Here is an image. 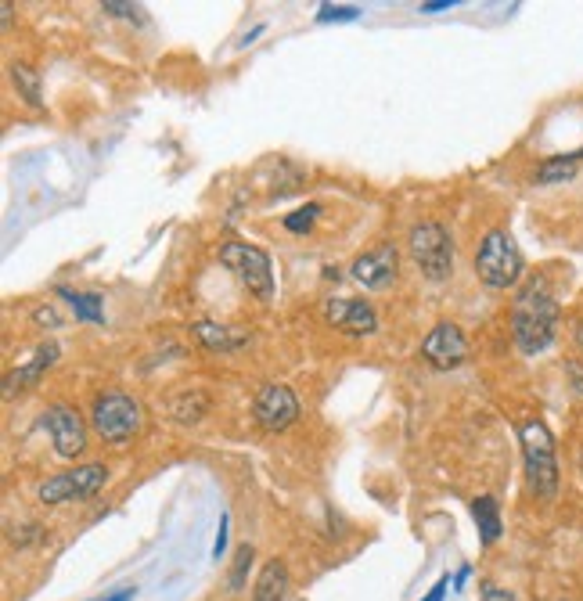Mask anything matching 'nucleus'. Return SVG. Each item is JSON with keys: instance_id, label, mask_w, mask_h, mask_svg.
<instances>
[{"instance_id": "obj_1", "label": "nucleus", "mask_w": 583, "mask_h": 601, "mask_svg": "<svg viewBox=\"0 0 583 601\" xmlns=\"http://www.w3.org/2000/svg\"><path fill=\"white\" fill-rule=\"evenodd\" d=\"M558 321H562V310H558V299L551 296V288L544 278H533L530 285L522 288L512 303V339L526 357H537L555 342Z\"/></svg>"}, {"instance_id": "obj_2", "label": "nucleus", "mask_w": 583, "mask_h": 601, "mask_svg": "<svg viewBox=\"0 0 583 601\" xmlns=\"http://www.w3.org/2000/svg\"><path fill=\"white\" fill-rule=\"evenodd\" d=\"M519 443H522V461H526V483H530V494L537 497V501L551 504L558 497V483H562L555 436H551V429L544 422L530 418V422L519 425Z\"/></svg>"}, {"instance_id": "obj_3", "label": "nucleus", "mask_w": 583, "mask_h": 601, "mask_svg": "<svg viewBox=\"0 0 583 601\" xmlns=\"http://www.w3.org/2000/svg\"><path fill=\"white\" fill-rule=\"evenodd\" d=\"M522 270H526V260H522L519 245L508 231L494 227L486 231V238L479 242L476 252V274L486 288H512L519 285Z\"/></svg>"}, {"instance_id": "obj_4", "label": "nucleus", "mask_w": 583, "mask_h": 601, "mask_svg": "<svg viewBox=\"0 0 583 601\" xmlns=\"http://www.w3.org/2000/svg\"><path fill=\"white\" fill-rule=\"evenodd\" d=\"M407 249H411L414 267L422 270L429 281H443L454 274V242H450L447 227L436 224V220L411 227V234H407Z\"/></svg>"}, {"instance_id": "obj_5", "label": "nucleus", "mask_w": 583, "mask_h": 601, "mask_svg": "<svg viewBox=\"0 0 583 601\" xmlns=\"http://www.w3.org/2000/svg\"><path fill=\"white\" fill-rule=\"evenodd\" d=\"M220 263L231 270L234 278L249 288L260 303L274 299V270H270V256L260 245L249 242H224L220 245Z\"/></svg>"}, {"instance_id": "obj_6", "label": "nucleus", "mask_w": 583, "mask_h": 601, "mask_svg": "<svg viewBox=\"0 0 583 601\" xmlns=\"http://www.w3.org/2000/svg\"><path fill=\"white\" fill-rule=\"evenodd\" d=\"M90 425L98 432V440L112 443V447H123V443H130L141 432V407L126 393H105L94 400Z\"/></svg>"}, {"instance_id": "obj_7", "label": "nucleus", "mask_w": 583, "mask_h": 601, "mask_svg": "<svg viewBox=\"0 0 583 601\" xmlns=\"http://www.w3.org/2000/svg\"><path fill=\"white\" fill-rule=\"evenodd\" d=\"M108 483V468L101 461H90V465L72 468L62 476H51L47 483H40L36 497L44 504H72V501H87Z\"/></svg>"}, {"instance_id": "obj_8", "label": "nucleus", "mask_w": 583, "mask_h": 601, "mask_svg": "<svg viewBox=\"0 0 583 601\" xmlns=\"http://www.w3.org/2000/svg\"><path fill=\"white\" fill-rule=\"evenodd\" d=\"M299 418V400L296 393L281 382H267L252 400V422L263 432H285L288 425Z\"/></svg>"}, {"instance_id": "obj_9", "label": "nucleus", "mask_w": 583, "mask_h": 601, "mask_svg": "<svg viewBox=\"0 0 583 601\" xmlns=\"http://www.w3.org/2000/svg\"><path fill=\"white\" fill-rule=\"evenodd\" d=\"M40 425L47 429L54 443V454L58 458H80L83 450H87V429H83L80 414L72 411L65 404H54L40 414Z\"/></svg>"}, {"instance_id": "obj_10", "label": "nucleus", "mask_w": 583, "mask_h": 601, "mask_svg": "<svg viewBox=\"0 0 583 601\" xmlns=\"http://www.w3.org/2000/svg\"><path fill=\"white\" fill-rule=\"evenodd\" d=\"M422 357H425V364L436 371L461 368L468 357V342H465V335H461L458 324H450V321L436 324V328L422 339Z\"/></svg>"}, {"instance_id": "obj_11", "label": "nucleus", "mask_w": 583, "mask_h": 601, "mask_svg": "<svg viewBox=\"0 0 583 601\" xmlns=\"http://www.w3.org/2000/svg\"><path fill=\"white\" fill-rule=\"evenodd\" d=\"M324 321L342 335H375L378 332V317H375V310H371V303H364V299H346V296L328 299V303H324Z\"/></svg>"}, {"instance_id": "obj_12", "label": "nucleus", "mask_w": 583, "mask_h": 601, "mask_svg": "<svg viewBox=\"0 0 583 601\" xmlns=\"http://www.w3.org/2000/svg\"><path fill=\"white\" fill-rule=\"evenodd\" d=\"M396 267H400V252L393 242H382L371 252H360L350 270L364 288H386L396 281Z\"/></svg>"}, {"instance_id": "obj_13", "label": "nucleus", "mask_w": 583, "mask_h": 601, "mask_svg": "<svg viewBox=\"0 0 583 601\" xmlns=\"http://www.w3.org/2000/svg\"><path fill=\"white\" fill-rule=\"evenodd\" d=\"M191 332H195V339L202 342L206 350H216V353H234L249 342L245 332H234L227 324H213V321H195L191 324Z\"/></svg>"}, {"instance_id": "obj_14", "label": "nucleus", "mask_w": 583, "mask_h": 601, "mask_svg": "<svg viewBox=\"0 0 583 601\" xmlns=\"http://www.w3.org/2000/svg\"><path fill=\"white\" fill-rule=\"evenodd\" d=\"M54 360H58V346L54 342H44L40 350H36V357L29 360L26 368H18L8 375V386H4V396H15V389H29L40 382V375H44L47 368H51Z\"/></svg>"}, {"instance_id": "obj_15", "label": "nucleus", "mask_w": 583, "mask_h": 601, "mask_svg": "<svg viewBox=\"0 0 583 601\" xmlns=\"http://www.w3.org/2000/svg\"><path fill=\"white\" fill-rule=\"evenodd\" d=\"M288 587V566L281 558H270L267 566L256 576V587H252V601H285Z\"/></svg>"}, {"instance_id": "obj_16", "label": "nucleus", "mask_w": 583, "mask_h": 601, "mask_svg": "<svg viewBox=\"0 0 583 601\" xmlns=\"http://www.w3.org/2000/svg\"><path fill=\"white\" fill-rule=\"evenodd\" d=\"M472 515H476V526H479V540H483L486 548L497 544L504 533V522H501V504L494 497H476L472 501Z\"/></svg>"}, {"instance_id": "obj_17", "label": "nucleus", "mask_w": 583, "mask_h": 601, "mask_svg": "<svg viewBox=\"0 0 583 601\" xmlns=\"http://www.w3.org/2000/svg\"><path fill=\"white\" fill-rule=\"evenodd\" d=\"M580 159H583V152L555 155V159L540 162L537 173H533V180H537V184H544V188H551V184H566V180H573L576 170H580Z\"/></svg>"}, {"instance_id": "obj_18", "label": "nucleus", "mask_w": 583, "mask_h": 601, "mask_svg": "<svg viewBox=\"0 0 583 601\" xmlns=\"http://www.w3.org/2000/svg\"><path fill=\"white\" fill-rule=\"evenodd\" d=\"M58 296H62L65 303L76 310V317H80V321L105 324V306H101V296H90V292H69V288H62Z\"/></svg>"}, {"instance_id": "obj_19", "label": "nucleus", "mask_w": 583, "mask_h": 601, "mask_svg": "<svg viewBox=\"0 0 583 601\" xmlns=\"http://www.w3.org/2000/svg\"><path fill=\"white\" fill-rule=\"evenodd\" d=\"M170 411H173V418H177V422H198V418L209 411V396L198 393V389H195V393H184V396H177V400H173Z\"/></svg>"}, {"instance_id": "obj_20", "label": "nucleus", "mask_w": 583, "mask_h": 601, "mask_svg": "<svg viewBox=\"0 0 583 601\" xmlns=\"http://www.w3.org/2000/svg\"><path fill=\"white\" fill-rule=\"evenodd\" d=\"M11 83L18 87V94L26 98V105H40V80H36V72L29 65H11Z\"/></svg>"}, {"instance_id": "obj_21", "label": "nucleus", "mask_w": 583, "mask_h": 601, "mask_svg": "<svg viewBox=\"0 0 583 601\" xmlns=\"http://www.w3.org/2000/svg\"><path fill=\"white\" fill-rule=\"evenodd\" d=\"M249 569H252V548H249V544H242V548L234 551V566H231V573H227V591H231V594L242 591Z\"/></svg>"}, {"instance_id": "obj_22", "label": "nucleus", "mask_w": 583, "mask_h": 601, "mask_svg": "<svg viewBox=\"0 0 583 601\" xmlns=\"http://www.w3.org/2000/svg\"><path fill=\"white\" fill-rule=\"evenodd\" d=\"M357 15H360L357 4H321L317 22H353Z\"/></svg>"}, {"instance_id": "obj_23", "label": "nucleus", "mask_w": 583, "mask_h": 601, "mask_svg": "<svg viewBox=\"0 0 583 601\" xmlns=\"http://www.w3.org/2000/svg\"><path fill=\"white\" fill-rule=\"evenodd\" d=\"M314 216H317V206L296 209L292 216H285V227H288V231L303 234V231H310V224H314Z\"/></svg>"}, {"instance_id": "obj_24", "label": "nucleus", "mask_w": 583, "mask_h": 601, "mask_svg": "<svg viewBox=\"0 0 583 601\" xmlns=\"http://www.w3.org/2000/svg\"><path fill=\"white\" fill-rule=\"evenodd\" d=\"M101 11H108V15L134 18V22H141V8H137V4H119V0H105V4H101Z\"/></svg>"}, {"instance_id": "obj_25", "label": "nucleus", "mask_w": 583, "mask_h": 601, "mask_svg": "<svg viewBox=\"0 0 583 601\" xmlns=\"http://www.w3.org/2000/svg\"><path fill=\"white\" fill-rule=\"evenodd\" d=\"M483 601H519L512 591H504V587L497 584H483Z\"/></svg>"}, {"instance_id": "obj_26", "label": "nucleus", "mask_w": 583, "mask_h": 601, "mask_svg": "<svg viewBox=\"0 0 583 601\" xmlns=\"http://www.w3.org/2000/svg\"><path fill=\"white\" fill-rule=\"evenodd\" d=\"M227 551V519H220V530H216V540H213V558H224Z\"/></svg>"}, {"instance_id": "obj_27", "label": "nucleus", "mask_w": 583, "mask_h": 601, "mask_svg": "<svg viewBox=\"0 0 583 601\" xmlns=\"http://www.w3.org/2000/svg\"><path fill=\"white\" fill-rule=\"evenodd\" d=\"M447 587H450V576H440V584L432 587V591L425 594L422 601H443V594H447Z\"/></svg>"}, {"instance_id": "obj_28", "label": "nucleus", "mask_w": 583, "mask_h": 601, "mask_svg": "<svg viewBox=\"0 0 583 601\" xmlns=\"http://www.w3.org/2000/svg\"><path fill=\"white\" fill-rule=\"evenodd\" d=\"M450 4H454V0H436V4H422V11L425 15H436V11H447Z\"/></svg>"}, {"instance_id": "obj_29", "label": "nucleus", "mask_w": 583, "mask_h": 601, "mask_svg": "<svg viewBox=\"0 0 583 601\" xmlns=\"http://www.w3.org/2000/svg\"><path fill=\"white\" fill-rule=\"evenodd\" d=\"M0 11H4V26H11V15H15V4H11V0H4V4H0Z\"/></svg>"}, {"instance_id": "obj_30", "label": "nucleus", "mask_w": 583, "mask_h": 601, "mask_svg": "<svg viewBox=\"0 0 583 601\" xmlns=\"http://www.w3.org/2000/svg\"><path fill=\"white\" fill-rule=\"evenodd\" d=\"M576 342H580V350H583V321H580V328H576Z\"/></svg>"}]
</instances>
